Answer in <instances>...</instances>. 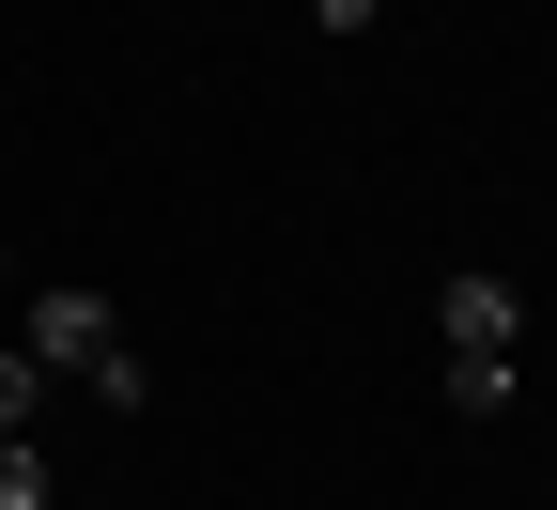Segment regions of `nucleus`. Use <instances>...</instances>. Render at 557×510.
<instances>
[{
	"label": "nucleus",
	"mask_w": 557,
	"mask_h": 510,
	"mask_svg": "<svg viewBox=\"0 0 557 510\" xmlns=\"http://www.w3.org/2000/svg\"><path fill=\"white\" fill-rule=\"evenodd\" d=\"M124 325H109V295H78V278H62V295H32V372L62 387V372H94Z\"/></svg>",
	"instance_id": "1"
},
{
	"label": "nucleus",
	"mask_w": 557,
	"mask_h": 510,
	"mask_svg": "<svg viewBox=\"0 0 557 510\" xmlns=\"http://www.w3.org/2000/svg\"><path fill=\"white\" fill-rule=\"evenodd\" d=\"M434 325H449V356H511V340H527V310H511V278H480V263L449 278V295H434Z\"/></svg>",
	"instance_id": "2"
},
{
	"label": "nucleus",
	"mask_w": 557,
	"mask_h": 510,
	"mask_svg": "<svg viewBox=\"0 0 557 510\" xmlns=\"http://www.w3.org/2000/svg\"><path fill=\"white\" fill-rule=\"evenodd\" d=\"M449 402H465V418H511L527 372H511V356H449Z\"/></svg>",
	"instance_id": "3"
},
{
	"label": "nucleus",
	"mask_w": 557,
	"mask_h": 510,
	"mask_svg": "<svg viewBox=\"0 0 557 510\" xmlns=\"http://www.w3.org/2000/svg\"><path fill=\"white\" fill-rule=\"evenodd\" d=\"M47 418V372H32V340H0V433H32Z\"/></svg>",
	"instance_id": "4"
},
{
	"label": "nucleus",
	"mask_w": 557,
	"mask_h": 510,
	"mask_svg": "<svg viewBox=\"0 0 557 510\" xmlns=\"http://www.w3.org/2000/svg\"><path fill=\"white\" fill-rule=\"evenodd\" d=\"M94 402H109V418H139V402H156V372H139V340H109V356H94Z\"/></svg>",
	"instance_id": "5"
},
{
	"label": "nucleus",
	"mask_w": 557,
	"mask_h": 510,
	"mask_svg": "<svg viewBox=\"0 0 557 510\" xmlns=\"http://www.w3.org/2000/svg\"><path fill=\"white\" fill-rule=\"evenodd\" d=\"M0 510H47V449L32 433H0Z\"/></svg>",
	"instance_id": "6"
},
{
	"label": "nucleus",
	"mask_w": 557,
	"mask_h": 510,
	"mask_svg": "<svg viewBox=\"0 0 557 510\" xmlns=\"http://www.w3.org/2000/svg\"><path fill=\"white\" fill-rule=\"evenodd\" d=\"M310 16H325V32H372V16H387V0H310Z\"/></svg>",
	"instance_id": "7"
},
{
	"label": "nucleus",
	"mask_w": 557,
	"mask_h": 510,
	"mask_svg": "<svg viewBox=\"0 0 557 510\" xmlns=\"http://www.w3.org/2000/svg\"><path fill=\"white\" fill-rule=\"evenodd\" d=\"M0 278H16V263H0Z\"/></svg>",
	"instance_id": "8"
}]
</instances>
